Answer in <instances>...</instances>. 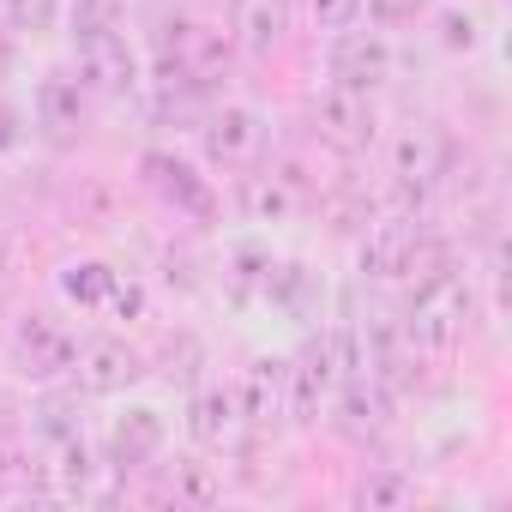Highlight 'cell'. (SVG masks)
Here are the masks:
<instances>
[{
  "label": "cell",
  "instance_id": "1",
  "mask_svg": "<svg viewBox=\"0 0 512 512\" xmlns=\"http://www.w3.org/2000/svg\"><path fill=\"white\" fill-rule=\"evenodd\" d=\"M356 266L374 284H410L416 290L422 278L446 272V241L416 217H380V223H368V235L356 247Z\"/></svg>",
  "mask_w": 512,
  "mask_h": 512
},
{
  "label": "cell",
  "instance_id": "2",
  "mask_svg": "<svg viewBox=\"0 0 512 512\" xmlns=\"http://www.w3.org/2000/svg\"><path fill=\"white\" fill-rule=\"evenodd\" d=\"M470 314H476V290L470 278H458L452 266L422 278L410 290V314H404V344L416 356H452L470 332Z\"/></svg>",
  "mask_w": 512,
  "mask_h": 512
},
{
  "label": "cell",
  "instance_id": "3",
  "mask_svg": "<svg viewBox=\"0 0 512 512\" xmlns=\"http://www.w3.org/2000/svg\"><path fill=\"white\" fill-rule=\"evenodd\" d=\"M229 55H235V37L211 19H169L163 25V73L181 79V85H211L229 73Z\"/></svg>",
  "mask_w": 512,
  "mask_h": 512
},
{
  "label": "cell",
  "instance_id": "4",
  "mask_svg": "<svg viewBox=\"0 0 512 512\" xmlns=\"http://www.w3.org/2000/svg\"><path fill=\"white\" fill-rule=\"evenodd\" d=\"M73 73L91 85V97H133L145 85V67H139V49L121 25H103V31H79L73 37Z\"/></svg>",
  "mask_w": 512,
  "mask_h": 512
},
{
  "label": "cell",
  "instance_id": "5",
  "mask_svg": "<svg viewBox=\"0 0 512 512\" xmlns=\"http://www.w3.org/2000/svg\"><path fill=\"white\" fill-rule=\"evenodd\" d=\"M73 356H79V338L49 320V314H25L7 338V362H13V380H31V386H55L73 374Z\"/></svg>",
  "mask_w": 512,
  "mask_h": 512
},
{
  "label": "cell",
  "instance_id": "6",
  "mask_svg": "<svg viewBox=\"0 0 512 512\" xmlns=\"http://www.w3.org/2000/svg\"><path fill=\"white\" fill-rule=\"evenodd\" d=\"M308 121H314V133H320L332 151H344V157H356V151H368V145L380 139V109H374V91L326 85V91H314Z\"/></svg>",
  "mask_w": 512,
  "mask_h": 512
},
{
  "label": "cell",
  "instance_id": "7",
  "mask_svg": "<svg viewBox=\"0 0 512 512\" xmlns=\"http://www.w3.org/2000/svg\"><path fill=\"white\" fill-rule=\"evenodd\" d=\"M145 374H151V368H145V350L127 344V338H115V332L85 338L79 356H73V380H79L85 398H121V392L139 386Z\"/></svg>",
  "mask_w": 512,
  "mask_h": 512
},
{
  "label": "cell",
  "instance_id": "8",
  "mask_svg": "<svg viewBox=\"0 0 512 512\" xmlns=\"http://www.w3.org/2000/svg\"><path fill=\"white\" fill-rule=\"evenodd\" d=\"M199 139H205V157L217 169H253L260 151H266V139H272V127H266V115L253 103H217L205 115Z\"/></svg>",
  "mask_w": 512,
  "mask_h": 512
},
{
  "label": "cell",
  "instance_id": "9",
  "mask_svg": "<svg viewBox=\"0 0 512 512\" xmlns=\"http://www.w3.org/2000/svg\"><path fill=\"white\" fill-rule=\"evenodd\" d=\"M163 440H169L163 410H157V404H127V410H115V416H109L103 458H109V470L139 476V470H151V464L163 458Z\"/></svg>",
  "mask_w": 512,
  "mask_h": 512
},
{
  "label": "cell",
  "instance_id": "10",
  "mask_svg": "<svg viewBox=\"0 0 512 512\" xmlns=\"http://www.w3.org/2000/svg\"><path fill=\"white\" fill-rule=\"evenodd\" d=\"M247 410H241V398H235V386H193V398H187V440L199 446V452H241V440H247Z\"/></svg>",
  "mask_w": 512,
  "mask_h": 512
},
{
  "label": "cell",
  "instance_id": "11",
  "mask_svg": "<svg viewBox=\"0 0 512 512\" xmlns=\"http://www.w3.org/2000/svg\"><path fill=\"white\" fill-rule=\"evenodd\" d=\"M31 115H37V127H43L55 145H67V139H79V133L91 127V85H85L73 67H49V73L37 79Z\"/></svg>",
  "mask_w": 512,
  "mask_h": 512
},
{
  "label": "cell",
  "instance_id": "12",
  "mask_svg": "<svg viewBox=\"0 0 512 512\" xmlns=\"http://www.w3.org/2000/svg\"><path fill=\"white\" fill-rule=\"evenodd\" d=\"M97 452L85 434H61V440H43V464H37V494L43 500H91L97 488Z\"/></svg>",
  "mask_w": 512,
  "mask_h": 512
},
{
  "label": "cell",
  "instance_id": "13",
  "mask_svg": "<svg viewBox=\"0 0 512 512\" xmlns=\"http://www.w3.org/2000/svg\"><path fill=\"white\" fill-rule=\"evenodd\" d=\"M139 169H145V181H151V193H157L163 205H175V211H187V217H199V223L217 217V193H211V181H205L187 157H175V151H145Z\"/></svg>",
  "mask_w": 512,
  "mask_h": 512
},
{
  "label": "cell",
  "instance_id": "14",
  "mask_svg": "<svg viewBox=\"0 0 512 512\" xmlns=\"http://www.w3.org/2000/svg\"><path fill=\"white\" fill-rule=\"evenodd\" d=\"M392 79V43L386 31H332V85L350 91H380Z\"/></svg>",
  "mask_w": 512,
  "mask_h": 512
},
{
  "label": "cell",
  "instance_id": "15",
  "mask_svg": "<svg viewBox=\"0 0 512 512\" xmlns=\"http://www.w3.org/2000/svg\"><path fill=\"white\" fill-rule=\"evenodd\" d=\"M296 31V0H235V19H229V37L241 55L266 61L290 43Z\"/></svg>",
  "mask_w": 512,
  "mask_h": 512
},
{
  "label": "cell",
  "instance_id": "16",
  "mask_svg": "<svg viewBox=\"0 0 512 512\" xmlns=\"http://www.w3.org/2000/svg\"><path fill=\"white\" fill-rule=\"evenodd\" d=\"M446 163H452V151H446V139L434 127H404L392 139V181H398V193H416L422 199L428 187H440Z\"/></svg>",
  "mask_w": 512,
  "mask_h": 512
},
{
  "label": "cell",
  "instance_id": "17",
  "mask_svg": "<svg viewBox=\"0 0 512 512\" xmlns=\"http://www.w3.org/2000/svg\"><path fill=\"white\" fill-rule=\"evenodd\" d=\"M241 410L253 428H272L278 416H290V362L284 356H253L241 368V386H235Z\"/></svg>",
  "mask_w": 512,
  "mask_h": 512
},
{
  "label": "cell",
  "instance_id": "18",
  "mask_svg": "<svg viewBox=\"0 0 512 512\" xmlns=\"http://www.w3.org/2000/svg\"><path fill=\"white\" fill-rule=\"evenodd\" d=\"M241 205L253 223H290L302 205H308V187L296 169H260L247 187H241Z\"/></svg>",
  "mask_w": 512,
  "mask_h": 512
},
{
  "label": "cell",
  "instance_id": "19",
  "mask_svg": "<svg viewBox=\"0 0 512 512\" xmlns=\"http://www.w3.org/2000/svg\"><path fill=\"white\" fill-rule=\"evenodd\" d=\"M151 470H157V482H151V494H157V500H175V506H211V500L223 494L217 470H211L199 452L169 458V464H151Z\"/></svg>",
  "mask_w": 512,
  "mask_h": 512
},
{
  "label": "cell",
  "instance_id": "20",
  "mask_svg": "<svg viewBox=\"0 0 512 512\" xmlns=\"http://www.w3.org/2000/svg\"><path fill=\"white\" fill-rule=\"evenodd\" d=\"M115 284H121V272L109 260H73V266H61V296L73 308H85V314H109Z\"/></svg>",
  "mask_w": 512,
  "mask_h": 512
},
{
  "label": "cell",
  "instance_id": "21",
  "mask_svg": "<svg viewBox=\"0 0 512 512\" xmlns=\"http://www.w3.org/2000/svg\"><path fill=\"white\" fill-rule=\"evenodd\" d=\"M25 416H31V428H37L43 440L85 434V410H79V398H73V392H55V386H43L37 404H25Z\"/></svg>",
  "mask_w": 512,
  "mask_h": 512
},
{
  "label": "cell",
  "instance_id": "22",
  "mask_svg": "<svg viewBox=\"0 0 512 512\" xmlns=\"http://www.w3.org/2000/svg\"><path fill=\"white\" fill-rule=\"evenodd\" d=\"M350 500H356L362 512H398V506L416 500V482H410L404 470H386V464H380V470H362V476H356V494H350Z\"/></svg>",
  "mask_w": 512,
  "mask_h": 512
},
{
  "label": "cell",
  "instance_id": "23",
  "mask_svg": "<svg viewBox=\"0 0 512 512\" xmlns=\"http://www.w3.org/2000/svg\"><path fill=\"white\" fill-rule=\"evenodd\" d=\"M362 13L380 25V31H410L434 13V0H362Z\"/></svg>",
  "mask_w": 512,
  "mask_h": 512
},
{
  "label": "cell",
  "instance_id": "24",
  "mask_svg": "<svg viewBox=\"0 0 512 512\" xmlns=\"http://www.w3.org/2000/svg\"><path fill=\"white\" fill-rule=\"evenodd\" d=\"M434 25H440V49H452V55H470V49L482 43L476 13H464V7H440V13H434Z\"/></svg>",
  "mask_w": 512,
  "mask_h": 512
},
{
  "label": "cell",
  "instance_id": "25",
  "mask_svg": "<svg viewBox=\"0 0 512 512\" xmlns=\"http://www.w3.org/2000/svg\"><path fill=\"white\" fill-rule=\"evenodd\" d=\"M0 13L13 31H49L61 19V0H0Z\"/></svg>",
  "mask_w": 512,
  "mask_h": 512
},
{
  "label": "cell",
  "instance_id": "26",
  "mask_svg": "<svg viewBox=\"0 0 512 512\" xmlns=\"http://www.w3.org/2000/svg\"><path fill=\"white\" fill-rule=\"evenodd\" d=\"M61 7H67V25H73V37H79V31L121 25V0H61Z\"/></svg>",
  "mask_w": 512,
  "mask_h": 512
},
{
  "label": "cell",
  "instance_id": "27",
  "mask_svg": "<svg viewBox=\"0 0 512 512\" xmlns=\"http://www.w3.org/2000/svg\"><path fill=\"white\" fill-rule=\"evenodd\" d=\"M308 13L320 31H350L362 19V0H308Z\"/></svg>",
  "mask_w": 512,
  "mask_h": 512
},
{
  "label": "cell",
  "instance_id": "28",
  "mask_svg": "<svg viewBox=\"0 0 512 512\" xmlns=\"http://www.w3.org/2000/svg\"><path fill=\"white\" fill-rule=\"evenodd\" d=\"M19 139H25V115H19V109H13L7 97H0V157H7V151H13Z\"/></svg>",
  "mask_w": 512,
  "mask_h": 512
},
{
  "label": "cell",
  "instance_id": "29",
  "mask_svg": "<svg viewBox=\"0 0 512 512\" xmlns=\"http://www.w3.org/2000/svg\"><path fill=\"white\" fill-rule=\"evenodd\" d=\"M19 416H25V404H19V392H13L7 380H0V434H7V428H13Z\"/></svg>",
  "mask_w": 512,
  "mask_h": 512
},
{
  "label": "cell",
  "instance_id": "30",
  "mask_svg": "<svg viewBox=\"0 0 512 512\" xmlns=\"http://www.w3.org/2000/svg\"><path fill=\"white\" fill-rule=\"evenodd\" d=\"M13 476H19V452H13V440H7V434H0V488H7Z\"/></svg>",
  "mask_w": 512,
  "mask_h": 512
},
{
  "label": "cell",
  "instance_id": "31",
  "mask_svg": "<svg viewBox=\"0 0 512 512\" xmlns=\"http://www.w3.org/2000/svg\"><path fill=\"white\" fill-rule=\"evenodd\" d=\"M7 266H13V241H7V229H0V278H7Z\"/></svg>",
  "mask_w": 512,
  "mask_h": 512
}]
</instances>
